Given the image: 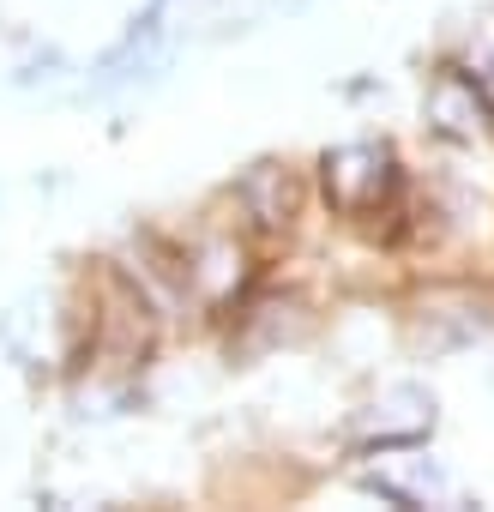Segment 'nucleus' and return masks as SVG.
Wrapping results in <instances>:
<instances>
[{
	"instance_id": "2",
	"label": "nucleus",
	"mask_w": 494,
	"mask_h": 512,
	"mask_svg": "<svg viewBox=\"0 0 494 512\" xmlns=\"http://www.w3.org/2000/svg\"><path fill=\"white\" fill-rule=\"evenodd\" d=\"M314 187H320V199H326L332 217H344V223H380V217L398 211L404 169H398V151L392 145L350 139V145H332L314 163Z\"/></svg>"
},
{
	"instance_id": "6",
	"label": "nucleus",
	"mask_w": 494,
	"mask_h": 512,
	"mask_svg": "<svg viewBox=\"0 0 494 512\" xmlns=\"http://www.w3.org/2000/svg\"><path fill=\"white\" fill-rule=\"evenodd\" d=\"M61 79H67V55H61L55 43H37L31 55L13 61V91H49V85H61Z\"/></svg>"
},
{
	"instance_id": "3",
	"label": "nucleus",
	"mask_w": 494,
	"mask_h": 512,
	"mask_svg": "<svg viewBox=\"0 0 494 512\" xmlns=\"http://www.w3.org/2000/svg\"><path fill=\"white\" fill-rule=\"evenodd\" d=\"M229 211H235V223L254 235V241L272 247V241L296 235V223H302V211H308V181H302L296 163L260 157L254 169H241V181L229 187Z\"/></svg>"
},
{
	"instance_id": "5",
	"label": "nucleus",
	"mask_w": 494,
	"mask_h": 512,
	"mask_svg": "<svg viewBox=\"0 0 494 512\" xmlns=\"http://www.w3.org/2000/svg\"><path fill=\"white\" fill-rule=\"evenodd\" d=\"M422 115H428V127H434L446 145H482V139H494V109L482 103L476 79H464V73H452V67L428 79Z\"/></svg>"
},
{
	"instance_id": "1",
	"label": "nucleus",
	"mask_w": 494,
	"mask_h": 512,
	"mask_svg": "<svg viewBox=\"0 0 494 512\" xmlns=\"http://www.w3.org/2000/svg\"><path fill=\"white\" fill-rule=\"evenodd\" d=\"M181 284H187V308H199L205 320H229L260 284L254 266V235H247L235 217L229 223H205L193 229L181 247Z\"/></svg>"
},
{
	"instance_id": "4",
	"label": "nucleus",
	"mask_w": 494,
	"mask_h": 512,
	"mask_svg": "<svg viewBox=\"0 0 494 512\" xmlns=\"http://www.w3.org/2000/svg\"><path fill=\"white\" fill-rule=\"evenodd\" d=\"M428 428H434V398L422 386H392L386 398H374L350 422V434H356L362 452H404V446L428 440Z\"/></svg>"
}]
</instances>
